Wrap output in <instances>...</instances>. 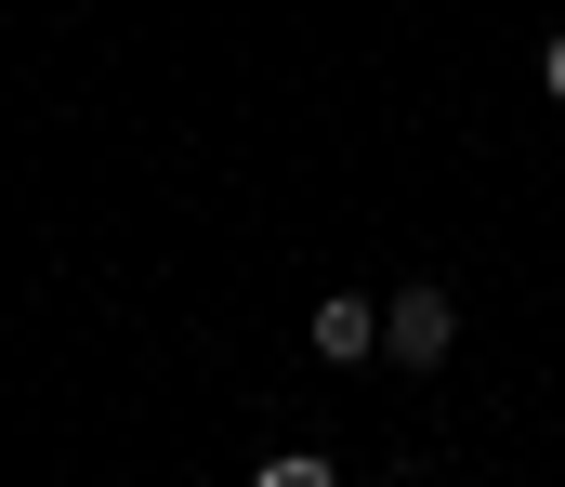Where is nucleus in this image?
<instances>
[{"label": "nucleus", "mask_w": 565, "mask_h": 487, "mask_svg": "<svg viewBox=\"0 0 565 487\" xmlns=\"http://www.w3.org/2000/svg\"><path fill=\"white\" fill-rule=\"evenodd\" d=\"M447 342H460V304H447V290H395V304H382V356L447 369Z\"/></svg>", "instance_id": "obj_1"}, {"label": "nucleus", "mask_w": 565, "mask_h": 487, "mask_svg": "<svg viewBox=\"0 0 565 487\" xmlns=\"http://www.w3.org/2000/svg\"><path fill=\"white\" fill-rule=\"evenodd\" d=\"M316 356H329V369H355V356H382V304H355V290H329V304H316Z\"/></svg>", "instance_id": "obj_2"}, {"label": "nucleus", "mask_w": 565, "mask_h": 487, "mask_svg": "<svg viewBox=\"0 0 565 487\" xmlns=\"http://www.w3.org/2000/svg\"><path fill=\"white\" fill-rule=\"evenodd\" d=\"M250 487H342V475H329L316 448H289V462H264V475H250Z\"/></svg>", "instance_id": "obj_3"}, {"label": "nucleus", "mask_w": 565, "mask_h": 487, "mask_svg": "<svg viewBox=\"0 0 565 487\" xmlns=\"http://www.w3.org/2000/svg\"><path fill=\"white\" fill-rule=\"evenodd\" d=\"M540 80H553V106H565V27H553V53H540Z\"/></svg>", "instance_id": "obj_4"}]
</instances>
